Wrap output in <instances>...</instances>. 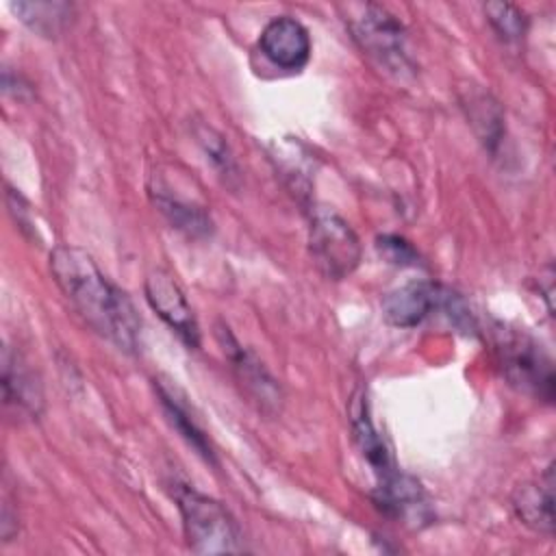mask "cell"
I'll list each match as a JSON object with an SVG mask.
<instances>
[{
	"instance_id": "1",
	"label": "cell",
	"mask_w": 556,
	"mask_h": 556,
	"mask_svg": "<svg viewBox=\"0 0 556 556\" xmlns=\"http://www.w3.org/2000/svg\"><path fill=\"white\" fill-rule=\"evenodd\" d=\"M50 271L63 295L100 337L128 354L139 350L141 319L126 291L100 271L91 254L76 245H56L50 252Z\"/></svg>"
},
{
	"instance_id": "2",
	"label": "cell",
	"mask_w": 556,
	"mask_h": 556,
	"mask_svg": "<svg viewBox=\"0 0 556 556\" xmlns=\"http://www.w3.org/2000/svg\"><path fill=\"white\" fill-rule=\"evenodd\" d=\"M345 24L358 48L380 70L395 78L415 74V63L406 48V28L391 11L374 2L348 4Z\"/></svg>"
},
{
	"instance_id": "3",
	"label": "cell",
	"mask_w": 556,
	"mask_h": 556,
	"mask_svg": "<svg viewBox=\"0 0 556 556\" xmlns=\"http://www.w3.org/2000/svg\"><path fill=\"white\" fill-rule=\"evenodd\" d=\"M172 495L176 500L185 539L195 554H237L243 552L241 530L228 508L195 491L189 484L174 482Z\"/></svg>"
},
{
	"instance_id": "4",
	"label": "cell",
	"mask_w": 556,
	"mask_h": 556,
	"mask_svg": "<svg viewBox=\"0 0 556 556\" xmlns=\"http://www.w3.org/2000/svg\"><path fill=\"white\" fill-rule=\"evenodd\" d=\"M500 367L508 384L543 402L554 400V367L543 348L526 332L500 330L495 339Z\"/></svg>"
},
{
	"instance_id": "5",
	"label": "cell",
	"mask_w": 556,
	"mask_h": 556,
	"mask_svg": "<svg viewBox=\"0 0 556 556\" xmlns=\"http://www.w3.org/2000/svg\"><path fill=\"white\" fill-rule=\"evenodd\" d=\"M313 263L328 280L348 278L361 261V241L352 226L332 208L315 206L308 224Z\"/></svg>"
},
{
	"instance_id": "6",
	"label": "cell",
	"mask_w": 556,
	"mask_h": 556,
	"mask_svg": "<svg viewBox=\"0 0 556 556\" xmlns=\"http://www.w3.org/2000/svg\"><path fill=\"white\" fill-rule=\"evenodd\" d=\"M371 497L382 515L413 530L426 528L434 519L428 493L419 480L402 473L400 469L382 480H376Z\"/></svg>"
},
{
	"instance_id": "7",
	"label": "cell",
	"mask_w": 556,
	"mask_h": 556,
	"mask_svg": "<svg viewBox=\"0 0 556 556\" xmlns=\"http://www.w3.org/2000/svg\"><path fill=\"white\" fill-rule=\"evenodd\" d=\"M452 289L432 280H410L382 298V317L395 328H415L437 311H445Z\"/></svg>"
},
{
	"instance_id": "8",
	"label": "cell",
	"mask_w": 556,
	"mask_h": 556,
	"mask_svg": "<svg viewBox=\"0 0 556 556\" xmlns=\"http://www.w3.org/2000/svg\"><path fill=\"white\" fill-rule=\"evenodd\" d=\"M143 293L150 308L178 334V339L187 348L200 345V328L198 319L182 293L180 285L165 269H152L146 276Z\"/></svg>"
},
{
	"instance_id": "9",
	"label": "cell",
	"mask_w": 556,
	"mask_h": 556,
	"mask_svg": "<svg viewBox=\"0 0 556 556\" xmlns=\"http://www.w3.org/2000/svg\"><path fill=\"white\" fill-rule=\"evenodd\" d=\"M258 46L263 54L282 70H302L311 59V37L302 22L280 15L265 24Z\"/></svg>"
},
{
	"instance_id": "10",
	"label": "cell",
	"mask_w": 556,
	"mask_h": 556,
	"mask_svg": "<svg viewBox=\"0 0 556 556\" xmlns=\"http://www.w3.org/2000/svg\"><path fill=\"white\" fill-rule=\"evenodd\" d=\"M215 334L219 339L224 354L232 363L235 374L239 376L241 384H245V389L254 395V400H258L265 408L280 404V389L276 380L267 374L263 363L235 339V334L226 324H217Z\"/></svg>"
},
{
	"instance_id": "11",
	"label": "cell",
	"mask_w": 556,
	"mask_h": 556,
	"mask_svg": "<svg viewBox=\"0 0 556 556\" xmlns=\"http://www.w3.org/2000/svg\"><path fill=\"white\" fill-rule=\"evenodd\" d=\"M2 397L7 406L37 419L43 410V389L35 371L20 352L4 348L2 352Z\"/></svg>"
},
{
	"instance_id": "12",
	"label": "cell",
	"mask_w": 556,
	"mask_h": 556,
	"mask_svg": "<svg viewBox=\"0 0 556 556\" xmlns=\"http://www.w3.org/2000/svg\"><path fill=\"white\" fill-rule=\"evenodd\" d=\"M517 519L534 532H554V465L534 482H523L510 497Z\"/></svg>"
},
{
	"instance_id": "13",
	"label": "cell",
	"mask_w": 556,
	"mask_h": 556,
	"mask_svg": "<svg viewBox=\"0 0 556 556\" xmlns=\"http://www.w3.org/2000/svg\"><path fill=\"white\" fill-rule=\"evenodd\" d=\"M350 424H352L354 441H356L363 458L367 460V465L374 469L376 480H382V478L391 476L393 471H397L384 439L374 428V421L369 417V404H367V397L363 391H356L352 397Z\"/></svg>"
},
{
	"instance_id": "14",
	"label": "cell",
	"mask_w": 556,
	"mask_h": 556,
	"mask_svg": "<svg viewBox=\"0 0 556 556\" xmlns=\"http://www.w3.org/2000/svg\"><path fill=\"white\" fill-rule=\"evenodd\" d=\"M154 389L159 393L161 406L169 419V424L178 430V434L208 463H215V452L204 434V430L198 426V421L193 419V413L189 410V404L185 402L182 393L176 389L174 382L169 380H161L154 378Z\"/></svg>"
},
{
	"instance_id": "15",
	"label": "cell",
	"mask_w": 556,
	"mask_h": 556,
	"mask_svg": "<svg viewBox=\"0 0 556 556\" xmlns=\"http://www.w3.org/2000/svg\"><path fill=\"white\" fill-rule=\"evenodd\" d=\"M11 9L17 13V17L35 33L43 37H56L61 35L72 17L74 7L67 2H13Z\"/></svg>"
},
{
	"instance_id": "16",
	"label": "cell",
	"mask_w": 556,
	"mask_h": 556,
	"mask_svg": "<svg viewBox=\"0 0 556 556\" xmlns=\"http://www.w3.org/2000/svg\"><path fill=\"white\" fill-rule=\"evenodd\" d=\"M465 109L480 143L484 150L495 154L504 137V115L500 104L489 93H471L465 102Z\"/></svg>"
},
{
	"instance_id": "17",
	"label": "cell",
	"mask_w": 556,
	"mask_h": 556,
	"mask_svg": "<svg viewBox=\"0 0 556 556\" xmlns=\"http://www.w3.org/2000/svg\"><path fill=\"white\" fill-rule=\"evenodd\" d=\"M152 200L156 208L167 217V222L178 228L180 232L189 237H206L211 232V217L206 211L193 202L174 198L172 193H165L163 189L152 191Z\"/></svg>"
},
{
	"instance_id": "18",
	"label": "cell",
	"mask_w": 556,
	"mask_h": 556,
	"mask_svg": "<svg viewBox=\"0 0 556 556\" xmlns=\"http://www.w3.org/2000/svg\"><path fill=\"white\" fill-rule=\"evenodd\" d=\"M484 15L497 37L506 43H517L528 33V17L526 13L510 2H486Z\"/></svg>"
},
{
	"instance_id": "19",
	"label": "cell",
	"mask_w": 556,
	"mask_h": 556,
	"mask_svg": "<svg viewBox=\"0 0 556 556\" xmlns=\"http://www.w3.org/2000/svg\"><path fill=\"white\" fill-rule=\"evenodd\" d=\"M193 135L198 139V143L202 146V150L206 152V159H211V163L219 169V174L224 178H239L237 163L232 159V152H230L224 135H219L215 128H211L206 124H195Z\"/></svg>"
},
{
	"instance_id": "20",
	"label": "cell",
	"mask_w": 556,
	"mask_h": 556,
	"mask_svg": "<svg viewBox=\"0 0 556 556\" xmlns=\"http://www.w3.org/2000/svg\"><path fill=\"white\" fill-rule=\"evenodd\" d=\"M376 250L391 265L413 267L419 263V252L410 245V241H406L400 235H378Z\"/></svg>"
},
{
	"instance_id": "21",
	"label": "cell",
	"mask_w": 556,
	"mask_h": 556,
	"mask_svg": "<svg viewBox=\"0 0 556 556\" xmlns=\"http://www.w3.org/2000/svg\"><path fill=\"white\" fill-rule=\"evenodd\" d=\"M7 204H9V211H11V215L15 217L17 226H20L24 232H26V230H30V235L35 237L37 232H35V226H33V224H30V219H28L30 208H28L26 200H24L15 189H7Z\"/></svg>"
}]
</instances>
